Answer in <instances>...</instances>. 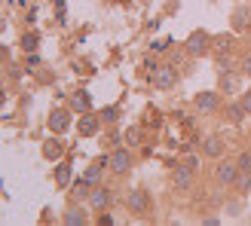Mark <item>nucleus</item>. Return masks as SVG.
Here are the masks:
<instances>
[{
    "label": "nucleus",
    "mask_w": 251,
    "mask_h": 226,
    "mask_svg": "<svg viewBox=\"0 0 251 226\" xmlns=\"http://www.w3.org/2000/svg\"><path fill=\"white\" fill-rule=\"evenodd\" d=\"M224 116H227L233 125H242L245 116H248V110H245V104H242V98H236V101H227V104H224Z\"/></svg>",
    "instance_id": "12"
},
{
    "label": "nucleus",
    "mask_w": 251,
    "mask_h": 226,
    "mask_svg": "<svg viewBox=\"0 0 251 226\" xmlns=\"http://www.w3.org/2000/svg\"><path fill=\"white\" fill-rule=\"evenodd\" d=\"M129 141H132V144L141 141V132H138V129H129Z\"/></svg>",
    "instance_id": "28"
},
{
    "label": "nucleus",
    "mask_w": 251,
    "mask_h": 226,
    "mask_svg": "<svg viewBox=\"0 0 251 226\" xmlns=\"http://www.w3.org/2000/svg\"><path fill=\"white\" fill-rule=\"evenodd\" d=\"M123 205H126V211H129L132 217H150V211H153V199H150V193H147V190L135 186V190L126 193Z\"/></svg>",
    "instance_id": "1"
},
{
    "label": "nucleus",
    "mask_w": 251,
    "mask_h": 226,
    "mask_svg": "<svg viewBox=\"0 0 251 226\" xmlns=\"http://www.w3.org/2000/svg\"><path fill=\"white\" fill-rule=\"evenodd\" d=\"M236 165H239V171H248L251 174V150H242V153L236 156Z\"/></svg>",
    "instance_id": "19"
},
{
    "label": "nucleus",
    "mask_w": 251,
    "mask_h": 226,
    "mask_svg": "<svg viewBox=\"0 0 251 226\" xmlns=\"http://www.w3.org/2000/svg\"><path fill=\"white\" fill-rule=\"evenodd\" d=\"M68 178H71V168L68 165H58L55 168V183L58 186H68Z\"/></svg>",
    "instance_id": "22"
},
{
    "label": "nucleus",
    "mask_w": 251,
    "mask_h": 226,
    "mask_svg": "<svg viewBox=\"0 0 251 226\" xmlns=\"http://www.w3.org/2000/svg\"><path fill=\"white\" fill-rule=\"evenodd\" d=\"M22 46H28V49H34V46H37V37H22Z\"/></svg>",
    "instance_id": "27"
},
{
    "label": "nucleus",
    "mask_w": 251,
    "mask_h": 226,
    "mask_svg": "<svg viewBox=\"0 0 251 226\" xmlns=\"http://www.w3.org/2000/svg\"><path fill=\"white\" fill-rule=\"evenodd\" d=\"M98 223H104V226H110V223H114V217H110L107 211H98Z\"/></svg>",
    "instance_id": "24"
},
{
    "label": "nucleus",
    "mask_w": 251,
    "mask_h": 226,
    "mask_svg": "<svg viewBox=\"0 0 251 226\" xmlns=\"http://www.w3.org/2000/svg\"><path fill=\"white\" fill-rule=\"evenodd\" d=\"M193 174H196V171L181 162V165L172 171V186H175V190H190V186H193Z\"/></svg>",
    "instance_id": "11"
},
{
    "label": "nucleus",
    "mask_w": 251,
    "mask_h": 226,
    "mask_svg": "<svg viewBox=\"0 0 251 226\" xmlns=\"http://www.w3.org/2000/svg\"><path fill=\"white\" fill-rule=\"evenodd\" d=\"M46 125H49V132H52V135H65L74 125L71 110L68 107H52V110H49V116H46Z\"/></svg>",
    "instance_id": "5"
},
{
    "label": "nucleus",
    "mask_w": 251,
    "mask_h": 226,
    "mask_svg": "<svg viewBox=\"0 0 251 226\" xmlns=\"http://www.w3.org/2000/svg\"><path fill=\"white\" fill-rule=\"evenodd\" d=\"M61 220H65L68 226H80V223H86V211H83V208H77V205H71L65 214H61Z\"/></svg>",
    "instance_id": "15"
},
{
    "label": "nucleus",
    "mask_w": 251,
    "mask_h": 226,
    "mask_svg": "<svg viewBox=\"0 0 251 226\" xmlns=\"http://www.w3.org/2000/svg\"><path fill=\"white\" fill-rule=\"evenodd\" d=\"M89 205L95 208V211H107L110 205H114V193L107 190V186H92V193H89Z\"/></svg>",
    "instance_id": "9"
},
{
    "label": "nucleus",
    "mask_w": 251,
    "mask_h": 226,
    "mask_svg": "<svg viewBox=\"0 0 251 226\" xmlns=\"http://www.w3.org/2000/svg\"><path fill=\"white\" fill-rule=\"evenodd\" d=\"M184 165H190L193 171H199V159L196 156H184Z\"/></svg>",
    "instance_id": "25"
},
{
    "label": "nucleus",
    "mask_w": 251,
    "mask_h": 226,
    "mask_svg": "<svg viewBox=\"0 0 251 226\" xmlns=\"http://www.w3.org/2000/svg\"><path fill=\"white\" fill-rule=\"evenodd\" d=\"M22 73H25V68H22V65H16V61H9V65H6V80H9V83L22 80Z\"/></svg>",
    "instance_id": "18"
},
{
    "label": "nucleus",
    "mask_w": 251,
    "mask_h": 226,
    "mask_svg": "<svg viewBox=\"0 0 251 226\" xmlns=\"http://www.w3.org/2000/svg\"><path fill=\"white\" fill-rule=\"evenodd\" d=\"M135 165V156H132V150L129 147H117V150H110V156H107V171L110 174H117V178H123V174H129Z\"/></svg>",
    "instance_id": "2"
},
{
    "label": "nucleus",
    "mask_w": 251,
    "mask_h": 226,
    "mask_svg": "<svg viewBox=\"0 0 251 226\" xmlns=\"http://www.w3.org/2000/svg\"><path fill=\"white\" fill-rule=\"evenodd\" d=\"M236 190H239V193H248V186H251V174L248 171H239V178H236Z\"/></svg>",
    "instance_id": "21"
},
{
    "label": "nucleus",
    "mask_w": 251,
    "mask_h": 226,
    "mask_svg": "<svg viewBox=\"0 0 251 226\" xmlns=\"http://www.w3.org/2000/svg\"><path fill=\"white\" fill-rule=\"evenodd\" d=\"M236 178H239V165H236V159H218L215 165V183L221 186V190H230V186L236 183Z\"/></svg>",
    "instance_id": "3"
},
{
    "label": "nucleus",
    "mask_w": 251,
    "mask_h": 226,
    "mask_svg": "<svg viewBox=\"0 0 251 226\" xmlns=\"http://www.w3.org/2000/svg\"><path fill=\"white\" fill-rule=\"evenodd\" d=\"M239 73L242 77H251V49H245L242 58H239Z\"/></svg>",
    "instance_id": "20"
},
{
    "label": "nucleus",
    "mask_w": 251,
    "mask_h": 226,
    "mask_svg": "<svg viewBox=\"0 0 251 226\" xmlns=\"http://www.w3.org/2000/svg\"><path fill=\"white\" fill-rule=\"evenodd\" d=\"M61 150H65V147H61L58 141H46V144H43V156H46V159H58Z\"/></svg>",
    "instance_id": "17"
},
{
    "label": "nucleus",
    "mask_w": 251,
    "mask_h": 226,
    "mask_svg": "<svg viewBox=\"0 0 251 226\" xmlns=\"http://www.w3.org/2000/svg\"><path fill=\"white\" fill-rule=\"evenodd\" d=\"M242 104H245V110H248V116H251V89H245V95H242Z\"/></svg>",
    "instance_id": "26"
},
{
    "label": "nucleus",
    "mask_w": 251,
    "mask_h": 226,
    "mask_svg": "<svg viewBox=\"0 0 251 226\" xmlns=\"http://www.w3.org/2000/svg\"><path fill=\"white\" fill-rule=\"evenodd\" d=\"M224 153H227V141H224L221 135H205L202 137V156L208 159H224Z\"/></svg>",
    "instance_id": "8"
},
{
    "label": "nucleus",
    "mask_w": 251,
    "mask_h": 226,
    "mask_svg": "<svg viewBox=\"0 0 251 226\" xmlns=\"http://www.w3.org/2000/svg\"><path fill=\"white\" fill-rule=\"evenodd\" d=\"M230 24H233V31H245L248 24H251V9H248V6H239V9L233 12Z\"/></svg>",
    "instance_id": "14"
},
{
    "label": "nucleus",
    "mask_w": 251,
    "mask_h": 226,
    "mask_svg": "<svg viewBox=\"0 0 251 226\" xmlns=\"http://www.w3.org/2000/svg\"><path fill=\"white\" fill-rule=\"evenodd\" d=\"M123 3H132V0H123Z\"/></svg>",
    "instance_id": "29"
},
{
    "label": "nucleus",
    "mask_w": 251,
    "mask_h": 226,
    "mask_svg": "<svg viewBox=\"0 0 251 226\" xmlns=\"http://www.w3.org/2000/svg\"><path fill=\"white\" fill-rule=\"evenodd\" d=\"M184 49H187V55H208L211 52V37L205 34V31H196V34H190L187 37V43H184Z\"/></svg>",
    "instance_id": "6"
},
{
    "label": "nucleus",
    "mask_w": 251,
    "mask_h": 226,
    "mask_svg": "<svg viewBox=\"0 0 251 226\" xmlns=\"http://www.w3.org/2000/svg\"><path fill=\"white\" fill-rule=\"evenodd\" d=\"M74 110H77V113H89L92 110V101H89V95H86V92L74 95Z\"/></svg>",
    "instance_id": "16"
},
{
    "label": "nucleus",
    "mask_w": 251,
    "mask_h": 226,
    "mask_svg": "<svg viewBox=\"0 0 251 226\" xmlns=\"http://www.w3.org/2000/svg\"><path fill=\"white\" fill-rule=\"evenodd\" d=\"M101 125H104V119H101V113H83L80 116V122H77V132H80V137H95L98 132H101Z\"/></svg>",
    "instance_id": "7"
},
{
    "label": "nucleus",
    "mask_w": 251,
    "mask_h": 226,
    "mask_svg": "<svg viewBox=\"0 0 251 226\" xmlns=\"http://www.w3.org/2000/svg\"><path fill=\"white\" fill-rule=\"evenodd\" d=\"M193 107H196V113H202V116L218 113V110H221V92H215V89L196 92V95H193Z\"/></svg>",
    "instance_id": "4"
},
{
    "label": "nucleus",
    "mask_w": 251,
    "mask_h": 226,
    "mask_svg": "<svg viewBox=\"0 0 251 226\" xmlns=\"http://www.w3.org/2000/svg\"><path fill=\"white\" fill-rule=\"evenodd\" d=\"M178 83V70H175L172 65H162L153 70V86L156 89H172V86Z\"/></svg>",
    "instance_id": "10"
},
{
    "label": "nucleus",
    "mask_w": 251,
    "mask_h": 226,
    "mask_svg": "<svg viewBox=\"0 0 251 226\" xmlns=\"http://www.w3.org/2000/svg\"><path fill=\"white\" fill-rule=\"evenodd\" d=\"M107 168V159H98V162H92L89 168H86V174H83V181L86 183H92V186H98L101 183V171Z\"/></svg>",
    "instance_id": "13"
},
{
    "label": "nucleus",
    "mask_w": 251,
    "mask_h": 226,
    "mask_svg": "<svg viewBox=\"0 0 251 226\" xmlns=\"http://www.w3.org/2000/svg\"><path fill=\"white\" fill-rule=\"evenodd\" d=\"M101 119H104V122H117V110H114V107L104 110V113H101Z\"/></svg>",
    "instance_id": "23"
}]
</instances>
